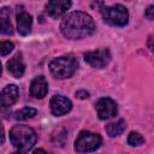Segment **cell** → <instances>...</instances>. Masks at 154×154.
Segmentation results:
<instances>
[{"mask_svg": "<svg viewBox=\"0 0 154 154\" xmlns=\"http://www.w3.org/2000/svg\"><path fill=\"white\" fill-rule=\"evenodd\" d=\"M63 35L69 40H81L91 35L95 30V23L91 16L82 11L69 13L61 22Z\"/></svg>", "mask_w": 154, "mask_h": 154, "instance_id": "obj_1", "label": "cell"}, {"mask_svg": "<svg viewBox=\"0 0 154 154\" xmlns=\"http://www.w3.org/2000/svg\"><path fill=\"white\" fill-rule=\"evenodd\" d=\"M36 140V132L28 125H14L10 131V141L19 150L31 149Z\"/></svg>", "mask_w": 154, "mask_h": 154, "instance_id": "obj_2", "label": "cell"}, {"mask_svg": "<svg viewBox=\"0 0 154 154\" xmlns=\"http://www.w3.org/2000/svg\"><path fill=\"white\" fill-rule=\"evenodd\" d=\"M78 67V61L73 55H63L54 58L49 63V70L55 78L65 79L71 77Z\"/></svg>", "mask_w": 154, "mask_h": 154, "instance_id": "obj_3", "label": "cell"}, {"mask_svg": "<svg viewBox=\"0 0 154 154\" xmlns=\"http://www.w3.org/2000/svg\"><path fill=\"white\" fill-rule=\"evenodd\" d=\"M101 14L105 19L111 25L116 26H124L129 22V13L126 7H124L120 4H116L112 6H106L101 10Z\"/></svg>", "mask_w": 154, "mask_h": 154, "instance_id": "obj_4", "label": "cell"}, {"mask_svg": "<svg viewBox=\"0 0 154 154\" xmlns=\"http://www.w3.org/2000/svg\"><path fill=\"white\" fill-rule=\"evenodd\" d=\"M101 144V137L90 131H82L75 142V149L78 153H89L96 150Z\"/></svg>", "mask_w": 154, "mask_h": 154, "instance_id": "obj_5", "label": "cell"}, {"mask_svg": "<svg viewBox=\"0 0 154 154\" xmlns=\"http://www.w3.org/2000/svg\"><path fill=\"white\" fill-rule=\"evenodd\" d=\"M84 59L90 66H93L95 69H102L109 64L111 53L107 48H101V49H96V51L85 53Z\"/></svg>", "mask_w": 154, "mask_h": 154, "instance_id": "obj_6", "label": "cell"}, {"mask_svg": "<svg viewBox=\"0 0 154 154\" xmlns=\"http://www.w3.org/2000/svg\"><path fill=\"white\" fill-rule=\"evenodd\" d=\"M95 109L101 120H107L117 114V105L109 97H101L95 103Z\"/></svg>", "mask_w": 154, "mask_h": 154, "instance_id": "obj_7", "label": "cell"}, {"mask_svg": "<svg viewBox=\"0 0 154 154\" xmlns=\"http://www.w3.org/2000/svg\"><path fill=\"white\" fill-rule=\"evenodd\" d=\"M72 108V102L64 95H54L51 100V111L54 116H64Z\"/></svg>", "mask_w": 154, "mask_h": 154, "instance_id": "obj_8", "label": "cell"}, {"mask_svg": "<svg viewBox=\"0 0 154 154\" xmlns=\"http://www.w3.org/2000/svg\"><path fill=\"white\" fill-rule=\"evenodd\" d=\"M71 5H72L71 1H66V0H53V1H49L46 5V12L52 18H58V17L63 16L71 7Z\"/></svg>", "mask_w": 154, "mask_h": 154, "instance_id": "obj_9", "label": "cell"}, {"mask_svg": "<svg viewBox=\"0 0 154 154\" xmlns=\"http://www.w3.org/2000/svg\"><path fill=\"white\" fill-rule=\"evenodd\" d=\"M18 99V88L16 84H8L0 91V106H12Z\"/></svg>", "mask_w": 154, "mask_h": 154, "instance_id": "obj_10", "label": "cell"}, {"mask_svg": "<svg viewBox=\"0 0 154 154\" xmlns=\"http://www.w3.org/2000/svg\"><path fill=\"white\" fill-rule=\"evenodd\" d=\"M48 93V82L43 76L35 77L30 84V95L36 99H42Z\"/></svg>", "mask_w": 154, "mask_h": 154, "instance_id": "obj_11", "label": "cell"}, {"mask_svg": "<svg viewBox=\"0 0 154 154\" xmlns=\"http://www.w3.org/2000/svg\"><path fill=\"white\" fill-rule=\"evenodd\" d=\"M7 70L8 72L16 77V78H20L25 71V65L23 61V55L22 53H17L14 54L8 61H7Z\"/></svg>", "mask_w": 154, "mask_h": 154, "instance_id": "obj_12", "label": "cell"}, {"mask_svg": "<svg viewBox=\"0 0 154 154\" xmlns=\"http://www.w3.org/2000/svg\"><path fill=\"white\" fill-rule=\"evenodd\" d=\"M31 25H32V17L25 12L20 11L17 13V30L20 35L26 36L31 31Z\"/></svg>", "mask_w": 154, "mask_h": 154, "instance_id": "obj_13", "label": "cell"}, {"mask_svg": "<svg viewBox=\"0 0 154 154\" xmlns=\"http://www.w3.org/2000/svg\"><path fill=\"white\" fill-rule=\"evenodd\" d=\"M12 32H13V29L10 20V10L7 7H4L0 11V34L11 35Z\"/></svg>", "mask_w": 154, "mask_h": 154, "instance_id": "obj_14", "label": "cell"}, {"mask_svg": "<svg viewBox=\"0 0 154 154\" xmlns=\"http://www.w3.org/2000/svg\"><path fill=\"white\" fill-rule=\"evenodd\" d=\"M126 128V124L123 119L116 122V123H111V124H107L106 125V132L111 136V137H116V136H119L120 134H123V131L125 130Z\"/></svg>", "mask_w": 154, "mask_h": 154, "instance_id": "obj_15", "label": "cell"}, {"mask_svg": "<svg viewBox=\"0 0 154 154\" xmlns=\"http://www.w3.org/2000/svg\"><path fill=\"white\" fill-rule=\"evenodd\" d=\"M36 114V109L32 107H24L14 113V119L17 120H26L29 118H32Z\"/></svg>", "mask_w": 154, "mask_h": 154, "instance_id": "obj_16", "label": "cell"}, {"mask_svg": "<svg viewBox=\"0 0 154 154\" xmlns=\"http://www.w3.org/2000/svg\"><path fill=\"white\" fill-rule=\"evenodd\" d=\"M143 142H144V138L142 137V135L140 132H136V131L130 132V135L128 137V143L130 146H141Z\"/></svg>", "mask_w": 154, "mask_h": 154, "instance_id": "obj_17", "label": "cell"}, {"mask_svg": "<svg viewBox=\"0 0 154 154\" xmlns=\"http://www.w3.org/2000/svg\"><path fill=\"white\" fill-rule=\"evenodd\" d=\"M14 48L13 43L10 41H0V55H7Z\"/></svg>", "mask_w": 154, "mask_h": 154, "instance_id": "obj_18", "label": "cell"}, {"mask_svg": "<svg viewBox=\"0 0 154 154\" xmlns=\"http://www.w3.org/2000/svg\"><path fill=\"white\" fill-rule=\"evenodd\" d=\"M76 96H78L79 99H85V97L89 96V93L85 91V90H78V91L76 93Z\"/></svg>", "mask_w": 154, "mask_h": 154, "instance_id": "obj_19", "label": "cell"}, {"mask_svg": "<svg viewBox=\"0 0 154 154\" xmlns=\"http://www.w3.org/2000/svg\"><path fill=\"white\" fill-rule=\"evenodd\" d=\"M153 12H154V6H149L148 10L146 11V17L148 19H153Z\"/></svg>", "mask_w": 154, "mask_h": 154, "instance_id": "obj_20", "label": "cell"}, {"mask_svg": "<svg viewBox=\"0 0 154 154\" xmlns=\"http://www.w3.org/2000/svg\"><path fill=\"white\" fill-rule=\"evenodd\" d=\"M5 141V131H4V126L0 122V143H4Z\"/></svg>", "mask_w": 154, "mask_h": 154, "instance_id": "obj_21", "label": "cell"}, {"mask_svg": "<svg viewBox=\"0 0 154 154\" xmlns=\"http://www.w3.org/2000/svg\"><path fill=\"white\" fill-rule=\"evenodd\" d=\"M32 154H49V153H47L46 150H43V149H36Z\"/></svg>", "mask_w": 154, "mask_h": 154, "instance_id": "obj_22", "label": "cell"}, {"mask_svg": "<svg viewBox=\"0 0 154 154\" xmlns=\"http://www.w3.org/2000/svg\"><path fill=\"white\" fill-rule=\"evenodd\" d=\"M12 154H25V153H23V152H14V153H12Z\"/></svg>", "mask_w": 154, "mask_h": 154, "instance_id": "obj_23", "label": "cell"}, {"mask_svg": "<svg viewBox=\"0 0 154 154\" xmlns=\"http://www.w3.org/2000/svg\"><path fill=\"white\" fill-rule=\"evenodd\" d=\"M1 70H2V69H1V63H0V75H1Z\"/></svg>", "mask_w": 154, "mask_h": 154, "instance_id": "obj_24", "label": "cell"}]
</instances>
